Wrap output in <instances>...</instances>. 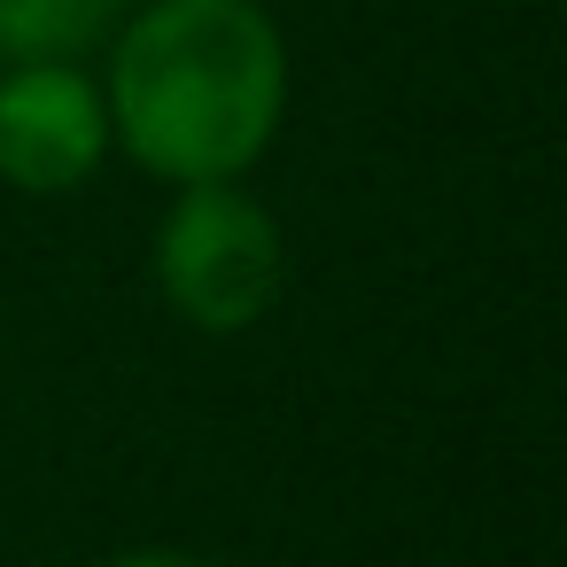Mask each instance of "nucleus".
Returning a JSON list of instances; mask_svg holds the SVG:
<instances>
[{
	"mask_svg": "<svg viewBox=\"0 0 567 567\" xmlns=\"http://www.w3.org/2000/svg\"><path fill=\"white\" fill-rule=\"evenodd\" d=\"M148 272L179 327L226 342V334H249L272 319L280 288H288V234L249 179L172 187V203L156 218Z\"/></svg>",
	"mask_w": 567,
	"mask_h": 567,
	"instance_id": "nucleus-2",
	"label": "nucleus"
},
{
	"mask_svg": "<svg viewBox=\"0 0 567 567\" xmlns=\"http://www.w3.org/2000/svg\"><path fill=\"white\" fill-rule=\"evenodd\" d=\"M133 0H0V63H94Z\"/></svg>",
	"mask_w": 567,
	"mask_h": 567,
	"instance_id": "nucleus-4",
	"label": "nucleus"
},
{
	"mask_svg": "<svg viewBox=\"0 0 567 567\" xmlns=\"http://www.w3.org/2000/svg\"><path fill=\"white\" fill-rule=\"evenodd\" d=\"M86 567H218V559L179 551V544H133V551H102V559H86Z\"/></svg>",
	"mask_w": 567,
	"mask_h": 567,
	"instance_id": "nucleus-5",
	"label": "nucleus"
},
{
	"mask_svg": "<svg viewBox=\"0 0 567 567\" xmlns=\"http://www.w3.org/2000/svg\"><path fill=\"white\" fill-rule=\"evenodd\" d=\"M117 156L94 63H0V187L79 195Z\"/></svg>",
	"mask_w": 567,
	"mask_h": 567,
	"instance_id": "nucleus-3",
	"label": "nucleus"
},
{
	"mask_svg": "<svg viewBox=\"0 0 567 567\" xmlns=\"http://www.w3.org/2000/svg\"><path fill=\"white\" fill-rule=\"evenodd\" d=\"M94 79L117 156L164 195L249 179L296 94L288 32L265 0H133Z\"/></svg>",
	"mask_w": 567,
	"mask_h": 567,
	"instance_id": "nucleus-1",
	"label": "nucleus"
}]
</instances>
